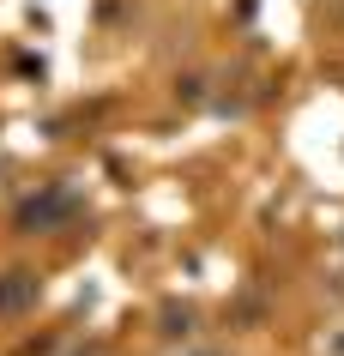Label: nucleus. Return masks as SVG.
<instances>
[{
    "label": "nucleus",
    "instance_id": "1",
    "mask_svg": "<svg viewBox=\"0 0 344 356\" xmlns=\"http://www.w3.org/2000/svg\"><path fill=\"white\" fill-rule=\"evenodd\" d=\"M31 302H37V272H6V278H0V314H24V308H31Z\"/></svg>",
    "mask_w": 344,
    "mask_h": 356
},
{
    "label": "nucleus",
    "instance_id": "2",
    "mask_svg": "<svg viewBox=\"0 0 344 356\" xmlns=\"http://www.w3.org/2000/svg\"><path fill=\"white\" fill-rule=\"evenodd\" d=\"M175 332H193V314H188V308H170V314H163V338H175Z\"/></svg>",
    "mask_w": 344,
    "mask_h": 356
},
{
    "label": "nucleus",
    "instance_id": "3",
    "mask_svg": "<svg viewBox=\"0 0 344 356\" xmlns=\"http://www.w3.org/2000/svg\"><path fill=\"white\" fill-rule=\"evenodd\" d=\"M326 356H344V326H338L332 338H326Z\"/></svg>",
    "mask_w": 344,
    "mask_h": 356
},
{
    "label": "nucleus",
    "instance_id": "4",
    "mask_svg": "<svg viewBox=\"0 0 344 356\" xmlns=\"http://www.w3.org/2000/svg\"><path fill=\"white\" fill-rule=\"evenodd\" d=\"M193 356H224V350H193Z\"/></svg>",
    "mask_w": 344,
    "mask_h": 356
}]
</instances>
